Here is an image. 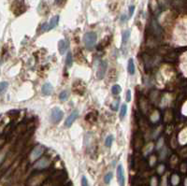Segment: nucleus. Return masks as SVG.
<instances>
[{"instance_id": "21", "label": "nucleus", "mask_w": 187, "mask_h": 186, "mask_svg": "<svg viewBox=\"0 0 187 186\" xmlns=\"http://www.w3.org/2000/svg\"><path fill=\"white\" fill-rule=\"evenodd\" d=\"M134 11H135V6H130V7H129V16H128V18H131V17L133 16Z\"/></svg>"}, {"instance_id": "18", "label": "nucleus", "mask_w": 187, "mask_h": 186, "mask_svg": "<svg viewBox=\"0 0 187 186\" xmlns=\"http://www.w3.org/2000/svg\"><path fill=\"white\" fill-rule=\"evenodd\" d=\"M59 98L61 100H66L68 98V91H63L61 92V94L59 95Z\"/></svg>"}, {"instance_id": "4", "label": "nucleus", "mask_w": 187, "mask_h": 186, "mask_svg": "<svg viewBox=\"0 0 187 186\" xmlns=\"http://www.w3.org/2000/svg\"><path fill=\"white\" fill-rule=\"evenodd\" d=\"M117 181L119 186H124L125 185V177H124V170L122 164H119L117 167Z\"/></svg>"}, {"instance_id": "10", "label": "nucleus", "mask_w": 187, "mask_h": 186, "mask_svg": "<svg viewBox=\"0 0 187 186\" xmlns=\"http://www.w3.org/2000/svg\"><path fill=\"white\" fill-rule=\"evenodd\" d=\"M127 71L130 75L135 74V64H134L133 59H129L128 64H127Z\"/></svg>"}, {"instance_id": "14", "label": "nucleus", "mask_w": 187, "mask_h": 186, "mask_svg": "<svg viewBox=\"0 0 187 186\" xmlns=\"http://www.w3.org/2000/svg\"><path fill=\"white\" fill-rule=\"evenodd\" d=\"M113 140H114V137H113V136H112V135L108 136L107 138L105 140L106 147H109V148H110V147H111L112 143H113Z\"/></svg>"}, {"instance_id": "3", "label": "nucleus", "mask_w": 187, "mask_h": 186, "mask_svg": "<svg viewBox=\"0 0 187 186\" xmlns=\"http://www.w3.org/2000/svg\"><path fill=\"white\" fill-rule=\"evenodd\" d=\"M59 19H60V17H59L58 15L52 17V18L50 20L49 23H46L42 25V28H41L42 31H50L51 30V29H54V28L58 24Z\"/></svg>"}, {"instance_id": "2", "label": "nucleus", "mask_w": 187, "mask_h": 186, "mask_svg": "<svg viewBox=\"0 0 187 186\" xmlns=\"http://www.w3.org/2000/svg\"><path fill=\"white\" fill-rule=\"evenodd\" d=\"M64 112L59 108H54L51 109V122L54 123H57L63 119Z\"/></svg>"}, {"instance_id": "11", "label": "nucleus", "mask_w": 187, "mask_h": 186, "mask_svg": "<svg viewBox=\"0 0 187 186\" xmlns=\"http://www.w3.org/2000/svg\"><path fill=\"white\" fill-rule=\"evenodd\" d=\"M48 165H49V162L46 160V159H42L41 161H39V162H37V164H36V168H46V167H48Z\"/></svg>"}, {"instance_id": "15", "label": "nucleus", "mask_w": 187, "mask_h": 186, "mask_svg": "<svg viewBox=\"0 0 187 186\" xmlns=\"http://www.w3.org/2000/svg\"><path fill=\"white\" fill-rule=\"evenodd\" d=\"M129 37H130V31L125 30L123 33V44H125L126 42L128 41Z\"/></svg>"}, {"instance_id": "1", "label": "nucleus", "mask_w": 187, "mask_h": 186, "mask_svg": "<svg viewBox=\"0 0 187 186\" xmlns=\"http://www.w3.org/2000/svg\"><path fill=\"white\" fill-rule=\"evenodd\" d=\"M96 34L95 32H88L83 36V43L86 48L92 49L96 43Z\"/></svg>"}, {"instance_id": "7", "label": "nucleus", "mask_w": 187, "mask_h": 186, "mask_svg": "<svg viewBox=\"0 0 187 186\" xmlns=\"http://www.w3.org/2000/svg\"><path fill=\"white\" fill-rule=\"evenodd\" d=\"M68 47H69V43H68V40L61 39L58 42V51L60 54H65L66 50L68 49Z\"/></svg>"}, {"instance_id": "12", "label": "nucleus", "mask_w": 187, "mask_h": 186, "mask_svg": "<svg viewBox=\"0 0 187 186\" xmlns=\"http://www.w3.org/2000/svg\"><path fill=\"white\" fill-rule=\"evenodd\" d=\"M73 63V57H72V54L71 52H68L66 54V58H65V65L68 68H70L72 65Z\"/></svg>"}, {"instance_id": "8", "label": "nucleus", "mask_w": 187, "mask_h": 186, "mask_svg": "<svg viewBox=\"0 0 187 186\" xmlns=\"http://www.w3.org/2000/svg\"><path fill=\"white\" fill-rule=\"evenodd\" d=\"M52 90H54L52 85H51V83H49V82L43 84V86H42L41 88V92L44 95H50L52 93Z\"/></svg>"}, {"instance_id": "13", "label": "nucleus", "mask_w": 187, "mask_h": 186, "mask_svg": "<svg viewBox=\"0 0 187 186\" xmlns=\"http://www.w3.org/2000/svg\"><path fill=\"white\" fill-rule=\"evenodd\" d=\"M126 112H127V106L126 104H123L120 109V119L123 120L124 118V116L126 115Z\"/></svg>"}, {"instance_id": "19", "label": "nucleus", "mask_w": 187, "mask_h": 186, "mask_svg": "<svg viewBox=\"0 0 187 186\" xmlns=\"http://www.w3.org/2000/svg\"><path fill=\"white\" fill-rule=\"evenodd\" d=\"M8 86H9V83H8L7 82H1V88H0V90H1V93H2V94L4 93V91L8 88Z\"/></svg>"}, {"instance_id": "5", "label": "nucleus", "mask_w": 187, "mask_h": 186, "mask_svg": "<svg viewBox=\"0 0 187 186\" xmlns=\"http://www.w3.org/2000/svg\"><path fill=\"white\" fill-rule=\"evenodd\" d=\"M78 116H79V112H78V110H74L73 112H71V114L66 118V120H65V127H70V126L72 125V123L76 121V119L78 118Z\"/></svg>"}, {"instance_id": "22", "label": "nucleus", "mask_w": 187, "mask_h": 186, "mask_svg": "<svg viewBox=\"0 0 187 186\" xmlns=\"http://www.w3.org/2000/svg\"><path fill=\"white\" fill-rule=\"evenodd\" d=\"M82 186H89L88 181H87L86 177H84V176H82Z\"/></svg>"}, {"instance_id": "16", "label": "nucleus", "mask_w": 187, "mask_h": 186, "mask_svg": "<svg viewBox=\"0 0 187 186\" xmlns=\"http://www.w3.org/2000/svg\"><path fill=\"white\" fill-rule=\"evenodd\" d=\"M122 91V88H121V86L120 85H114V86H112V88H111V93L113 94V95H118V94L120 93V92Z\"/></svg>"}, {"instance_id": "6", "label": "nucleus", "mask_w": 187, "mask_h": 186, "mask_svg": "<svg viewBox=\"0 0 187 186\" xmlns=\"http://www.w3.org/2000/svg\"><path fill=\"white\" fill-rule=\"evenodd\" d=\"M108 68V65H107V62L106 61H102L99 65H98V70H97V73H96V76L99 79H101L103 77H104V75L106 73V70H107Z\"/></svg>"}, {"instance_id": "17", "label": "nucleus", "mask_w": 187, "mask_h": 186, "mask_svg": "<svg viewBox=\"0 0 187 186\" xmlns=\"http://www.w3.org/2000/svg\"><path fill=\"white\" fill-rule=\"evenodd\" d=\"M112 177H113V174H112V172H109L108 174L105 175V177H104V182H105L106 184H109L110 182V181H111Z\"/></svg>"}, {"instance_id": "9", "label": "nucleus", "mask_w": 187, "mask_h": 186, "mask_svg": "<svg viewBox=\"0 0 187 186\" xmlns=\"http://www.w3.org/2000/svg\"><path fill=\"white\" fill-rule=\"evenodd\" d=\"M42 152H43V149H42L41 147H37V148H35L34 151H32V154H31V159H32L33 161L36 160V159L38 158V157L41 155Z\"/></svg>"}, {"instance_id": "20", "label": "nucleus", "mask_w": 187, "mask_h": 186, "mask_svg": "<svg viewBox=\"0 0 187 186\" xmlns=\"http://www.w3.org/2000/svg\"><path fill=\"white\" fill-rule=\"evenodd\" d=\"M125 100H126V102H130V100H131V91L130 90H127V92H126Z\"/></svg>"}, {"instance_id": "24", "label": "nucleus", "mask_w": 187, "mask_h": 186, "mask_svg": "<svg viewBox=\"0 0 187 186\" xmlns=\"http://www.w3.org/2000/svg\"><path fill=\"white\" fill-rule=\"evenodd\" d=\"M126 20H127V17H126V15H123V16L121 17V22H122V23L125 22Z\"/></svg>"}, {"instance_id": "23", "label": "nucleus", "mask_w": 187, "mask_h": 186, "mask_svg": "<svg viewBox=\"0 0 187 186\" xmlns=\"http://www.w3.org/2000/svg\"><path fill=\"white\" fill-rule=\"evenodd\" d=\"M119 101H120V99L117 100V101H115V102H114V106H113V105H111V108L113 109V110H117V109H118V107H117V106H118V104H119Z\"/></svg>"}]
</instances>
